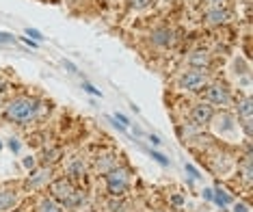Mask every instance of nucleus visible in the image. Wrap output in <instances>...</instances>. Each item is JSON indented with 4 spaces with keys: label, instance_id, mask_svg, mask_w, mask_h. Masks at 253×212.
Wrapping results in <instances>:
<instances>
[{
    "label": "nucleus",
    "instance_id": "obj_1",
    "mask_svg": "<svg viewBox=\"0 0 253 212\" xmlns=\"http://www.w3.org/2000/svg\"><path fill=\"white\" fill-rule=\"evenodd\" d=\"M37 113V100L31 97H18L7 106V117L15 119V122H28L31 117H35Z\"/></svg>",
    "mask_w": 253,
    "mask_h": 212
},
{
    "label": "nucleus",
    "instance_id": "obj_2",
    "mask_svg": "<svg viewBox=\"0 0 253 212\" xmlns=\"http://www.w3.org/2000/svg\"><path fill=\"white\" fill-rule=\"evenodd\" d=\"M106 188L113 197H122V195L128 191V175L122 169H115L106 175Z\"/></svg>",
    "mask_w": 253,
    "mask_h": 212
},
{
    "label": "nucleus",
    "instance_id": "obj_3",
    "mask_svg": "<svg viewBox=\"0 0 253 212\" xmlns=\"http://www.w3.org/2000/svg\"><path fill=\"white\" fill-rule=\"evenodd\" d=\"M50 191H52V195L59 202H65V204H76V197H74V186H72V182L70 180H56L52 182V186H50Z\"/></svg>",
    "mask_w": 253,
    "mask_h": 212
},
{
    "label": "nucleus",
    "instance_id": "obj_4",
    "mask_svg": "<svg viewBox=\"0 0 253 212\" xmlns=\"http://www.w3.org/2000/svg\"><path fill=\"white\" fill-rule=\"evenodd\" d=\"M206 100L212 102V104H218V106H227L229 102H232V97H229V91L225 89V85L216 83L206 89Z\"/></svg>",
    "mask_w": 253,
    "mask_h": 212
},
{
    "label": "nucleus",
    "instance_id": "obj_5",
    "mask_svg": "<svg viewBox=\"0 0 253 212\" xmlns=\"http://www.w3.org/2000/svg\"><path fill=\"white\" fill-rule=\"evenodd\" d=\"M206 85V74L199 72V70H193V72H186L184 76L180 78V87L186 89V91H199L201 87Z\"/></svg>",
    "mask_w": 253,
    "mask_h": 212
},
{
    "label": "nucleus",
    "instance_id": "obj_6",
    "mask_svg": "<svg viewBox=\"0 0 253 212\" xmlns=\"http://www.w3.org/2000/svg\"><path fill=\"white\" fill-rule=\"evenodd\" d=\"M212 106L208 104H197L193 108V113H191V122L195 126H206V124H210L212 122Z\"/></svg>",
    "mask_w": 253,
    "mask_h": 212
},
{
    "label": "nucleus",
    "instance_id": "obj_7",
    "mask_svg": "<svg viewBox=\"0 0 253 212\" xmlns=\"http://www.w3.org/2000/svg\"><path fill=\"white\" fill-rule=\"evenodd\" d=\"M152 42L156 45H163V48H169V45H173V31H169V28H156V31L152 33Z\"/></svg>",
    "mask_w": 253,
    "mask_h": 212
},
{
    "label": "nucleus",
    "instance_id": "obj_8",
    "mask_svg": "<svg viewBox=\"0 0 253 212\" xmlns=\"http://www.w3.org/2000/svg\"><path fill=\"white\" fill-rule=\"evenodd\" d=\"M18 204V193L13 191H0V212H7Z\"/></svg>",
    "mask_w": 253,
    "mask_h": 212
},
{
    "label": "nucleus",
    "instance_id": "obj_9",
    "mask_svg": "<svg viewBox=\"0 0 253 212\" xmlns=\"http://www.w3.org/2000/svg\"><path fill=\"white\" fill-rule=\"evenodd\" d=\"M191 65L193 67H208L210 65V54L206 52V50H197V52L191 54Z\"/></svg>",
    "mask_w": 253,
    "mask_h": 212
},
{
    "label": "nucleus",
    "instance_id": "obj_10",
    "mask_svg": "<svg viewBox=\"0 0 253 212\" xmlns=\"http://www.w3.org/2000/svg\"><path fill=\"white\" fill-rule=\"evenodd\" d=\"M206 18H208V24H223V22L227 20V13L221 7H214V9L208 11V15H206Z\"/></svg>",
    "mask_w": 253,
    "mask_h": 212
},
{
    "label": "nucleus",
    "instance_id": "obj_11",
    "mask_svg": "<svg viewBox=\"0 0 253 212\" xmlns=\"http://www.w3.org/2000/svg\"><path fill=\"white\" fill-rule=\"evenodd\" d=\"M238 113L245 117V128H247V132H249V124H251V97H247V100L240 104V108H238Z\"/></svg>",
    "mask_w": 253,
    "mask_h": 212
},
{
    "label": "nucleus",
    "instance_id": "obj_12",
    "mask_svg": "<svg viewBox=\"0 0 253 212\" xmlns=\"http://www.w3.org/2000/svg\"><path fill=\"white\" fill-rule=\"evenodd\" d=\"M212 199L218 204V206H229L232 204V197L223 191V188H216V191H212Z\"/></svg>",
    "mask_w": 253,
    "mask_h": 212
},
{
    "label": "nucleus",
    "instance_id": "obj_13",
    "mask_svg": "<svg viewBox=\"0 0 253 212\" xmlns=\"http://www.w3.org/2000/svg\"><path fill=\"white\" fill-rule=\"evenodd\" d=\"M42 212H61V208L52 202V199H43L42 202Z\"/></svg>",
    "mask_w": 253,
    "mask_h": 212
},
{
    "label": "nucleus",
    "instance_id": "obj_14",
    "mask_svg": "<svg viewBox=\"0 0 253 212\" xmlns=\"http://www.w3.org/2000/svg\"><path fill=\"white\" fill-rule=\"evenodd\" d=\"M70 173L74 175V177H83V173H84V167L80 163H74L72 167H70Z\"/></svg>",
    "mask_w": 253,
    "mask_h": 212
},
{
    "label": "nucleus",
    "instance_id": "obj_15",
    "mask_svg": "<svg viewBox=\"0 0 253 212\" xmlns=\"http://www.w3.org/2000/svg\"><path fill=\"white\" fill-rule=\"evenodd\" d=\"M26 35H28V37H33L35 42H42V39H43V35L37 31V28H26Z\"/></svg>",
    "mask_w": 253,
    "mask_h": 212
},
{
    "label": "nucleus",
    "instance_id": "obj_16",
    "mask_svg": "<svg viewBox=\"0 0 253 212\" xmlns=\"http://www.w3.org/2000/svg\"><path fill=\"white\" fill-rule=\"evenodd\" d=\"M130 2H132V7L134 9H145V7L152 4V0H130Z\"/></svg>",
    "mask_w": 253,
    "mask_h": 212
},
{
    "label": "nucleus",
    "instance_id": "obj_17",
    "mask_svg": "<svg viewBox=\"0 0 253 212\" xmlns=\"http://www.w3.org/2000/svg\"><path fill=\"white\" fill-rule=\"evenodd\" d=\"M149 154H152V158L156 160V163L163 165V167H167V165H169V160H167V158L163 156V154H158V152H149Z\"/></svg>",
    "mask_w": 253,
    "mask_h": 212
},
{
    "label": "nucleus",
    "instance_id": "obj_18",
    "mask_svg": "<svg viewBox=\"0 0 253 212\" xmlns=\"http://www.w3.org/2000/svg\"><path fill=\"white\" fill-rule=\"evenodd\" d=\"M83 89L87 91V93H91V95H102V93H100V89H95L93 85H89V83H83Z\"/></svg>",
    "mask_w": 253,
    "mask_h": 212
},
{
    "label": "nucleus",
    "instance_id": "obj_19",
    "mask_svg": "<svg viewBox=\"0 0 253 212\" xmlns=\"http://www.w3.org/2000/svg\"><path fill=\"white\" fill-rule=\"evenodd\" d=\"M108 208H111V212H124L122 210L124 208V202H117V204L111 202V204H108Z\"/></svg>",
    "mask_w": 253,
    "mask_h": 212
},
{
    "label": "nucleus",
    "instance_id": "obj_20",
    "mask_svg": "<svg viewBox=\"0 0 253 212\" xmlns=\"http://www.w3.org/2000/svg\"><path fill=\"white\" fill-rule=\"evenodd\" d=\"M43 175H45V171H39L35 180H33V182H28V184H31V186H39V184H42V180H43Z\"/></svg>",
    "mask_w": 253,
    "mask_h": 212
},
{
    "label": "nucleus",
    "instance_id": "obj_21",
    "mask_svg": "<svg viewBox=\"0 0 253 212\" xmlns=\"http://www.w3.org/2000/svg\"><path fill=\"white\" fill-rule=\"evenodd\" d=\"M115 122H119L122 126H128V124H130V122H128V117L122 115V113H115Z\"/></svg>",
    "mask_w": 253,
    "mask_h": 212
},
{
    "label": "nucleus",
    "instance_id": "obj_22",
    "mask_svg": "<svg viewBox=\"0 0 253 212\" xmlns=\"http://www.w3.org/2000/svg\"><path fill=\"white\" fill-rule=\"evenodd\" d=\"M13 42V35H9V33H0V43H11Z\"/></svg>",
    "mask_w": 253,
    "mask_h": 212
},
{
    "label": "nucleus",
    "instance_id": "obj_23",
    "mask_svg": "<svg viewBox=\"0 0 253 212\" xmlns=\"http://www.w3.org/2000/svg\"><path fill=\"white\" fill-rule=\"evenodd\" d=\"M9 150H11V152H15V154L20 152V143H18V139H11V141H9Z\"/></svg>",
    "mask_w": 253,
    "mask_h": 212
},
{
    "label": "nucleus",
    "instance_id": "obj_24",
    "mask_svg": "<svg viewBox=\"0 0 253 212\" xmlns=\"http://www.w3.org/2000/svg\"><path fill=\"white\" fill-rule=\"evenodd\" d=\"M63 65H65V67H67V70H70V74H78V67H76V65H74V63H72V61H63Z\"/></svg>",
    "mask_w": 253,
    "mask_h": 212
},
{
    "label": "nucleus",
    "instance_id": "obj_25",
    "mask_svg": "<svg viewBox=\"0 0 253 212\" xmlns=\"http://www.w3.org/2000/svg\"><path fill=\"white\" fill-rule=\"evenodd\" d=\"M186 171H188V173H191V175L195 177V180H199V177H201V175H199V171H197V169H195V167H193V165H186Z\"/></svg>",
    "mask_w": 253,
    "mask_h": 212
},
{
    "label": "nucleus",
    "instance_id": "obj_26",
    "mask_svg": "<svg viewBox=\"0 0 253 212\" xmlns=\"http://www.w3.org/2000/svg\"><path fill=\"white\" fill-rule=\"evenodd\" d=\"M234 212H249V206H245V204H234Z\"/></svg>",
    "mask_w": 253,
    "mask_h": 212
},
{
    "label": "nucleus",
    "instance_id": "obj_27",
    "mask_svg": "<svg viewBox=\"0 0 253 212\" xmlns=\"http://www.w3.org/2000/svg\"><path fill=\"white\" fill-rule=\"evenodd\" d=\"M171 202H173L175 206H182L184 199H182V195H173V197H171Z\"/></svg>",
    "mask_w": 253,
    "mask_h": 212
},
{
    "label": "nucleus",
    "instance_id": "obj_28",
    "mask_svg": "<svg viewBox=\"0 0 253 212\" xmlns=\"http://www.w3.org/2000/svg\"><path fill=\"white\" fill-rule=\"evenodd\" d=\"M33 165H35V160H33L31 156H28V158H24V167H28V169H33Z\"/></svg>",
    "mask_w": 253,
    "mask_h": 212
},
{
    "label": "nucleus",
    "instance_id": "obj_29",
    "mask_svg": "<svg viewBox=\"0 0 253 212\" xmlns=\"http://www.w3.org/2000/svg\"><path fill=\"white\" fill-rule=\"evenodd\" d=\"M149 141H152V143H154V145H160V143H163V141H160V139H158V136H156V134H149Z\"/></svg>",
    "mask_w": 253,
    "mask_h": 212
},
{
    "label": "nucleus",
    "instance_id": "obj_30",
    "mask_svg": "<svg viewBox=\"0 0 253 212\" xmlns=\"http://www.w3.org/2000/svg\"><path fill=\"white\" fill-rule=\"evenodd\" d=\"M208 2L212 4V9H214V7H221V2H223V0H208Z\"/></svg>",
    "mask_w": 253,
    "mask_h": 212
},
{
    "label": "nucleus",
    "instance_id": "obj_31",
    "mask_svg": "<svg viewBox=\"0 0 253 212\" xmlns=\"http://www.w3.org/2000/svg\"><path fill=\"white\" fill-rule=\"evenodd\" d=\"M204 197H206V199H212V188H206V191H204Z\"/></svg>",
    "mask_w": 253,
    "mask_h": 212
}]
</instances>
